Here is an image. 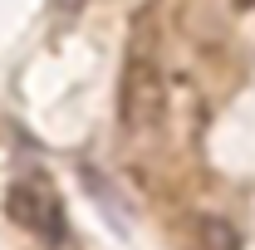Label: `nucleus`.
I'll list each match as a JSON object with an SVG mask.
<instances>
[{
    "instance_id": "3",
    "label": "nucleus",
    "mask_w": 255,
    "mask_h": 250,
    "mask_svg": "<svg viewBox=\"0 0 255 250\" xmlns=\"http://www.w3.org/2000/svg\"><path fill=\"white\" fill-rule=\"evenodd\" d=\"M196 236H201V250H241V231L221 216H201Z\"/></svg>"
},
{
    "instance_id": "1",
    "label": "nucleus",
    "mask_w": 255,
    "mask_h": 250,
    "mask_svg": "<svg viewBox=\"0 0 255 250\" xmlns=\"http://www.w3.org/2000/svg\"><path fill=\"white\" fill-rule=\"evenodd\" d=\"M167 118V74L152 54H128L123 79H118V123L137 137L157 132Z\"/></svg>"
},
{
    "instance_id": "5",
    "label": "nucleus",
    "mask_w": 255,
    "mask_h": 250,
    "mask_svg": "<svg viewBox=\"0 0 255 250\" xmlns=\"http://www.w3.org/2000/svg\"><path fill=\"white\" fill-rule=\"evenodd\" d=\"M236 5H255V0H236Z\"/></svg>"
},
{
    "instance_id": "4",
    "label": "nucleus",
    "mask_w": 255,
    "mask_h": 250,
    "mask_svg": "<svg viewBox=\"0 0 255 250\" xmlns=\"http://www.w3.org/2000/svg\"><path fill=\"white\" fill-rule=\"evenodd\" d=\"M54 10H64V15H74V10H84V0H54Z\"/></svg>"
},
{
    "instance_id": "2",
    "label": "nucleus",
    "mask_w": 255,
    "mask_h": 250,
    "mask_svg": "<svg viewBox=\"0 0 255 250\" xmlns=\"http://www.w3.org/2000/svg\"><path fill=\"white\" fill-rule=\"evenodd\" d=\"M5 211H10L15 226H25L34 236L64 241V201H59V191L49 187V182H39V177L15 182V187L5 191Z\"/></svg>"
}]
</instances>
